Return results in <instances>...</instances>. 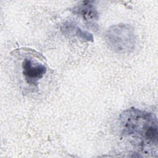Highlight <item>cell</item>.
Returning a JSON list of instances; mask_svg holds the SVG:
<instances>
[{"mask_svg": "<svg viewBox=\"0 0 158 158\" xmlns=\"http://www.w3.org/2000/svg\"><path fill=\"white\" fill-rule=\"evenodd\" d=\"M76 35L78 36V37L83 40L87 41H93V35L89 33V32L86 31H83L81 30L80 28L77 27L76 30Z\"/></svg>", "mask_w": 158, "mask_h": 158, "instance_id": "5", "label": "cell"}, {"mask_svg": "<svg viewBox=\"0 0 158 158\" xmlns=\"http://www.w3.org/2000/svg\"><path fill=\"white\" fill-rule=\"evenodd\" d=\"M106 40L109 46L115 52L119 53L133 51L136 43L133 27L125 23L111 26L106 32Z\"/></svg>", "mask_w": 158, "mask_h": 158, "instance_id": "2", "label": "cell"}, {"mask_svg": "<svg viewBox=\"0 0 158 158\" xmlns=\"http://www.w3.org/2000/svg\"><path fill=\"white\" fill-rule=\"evenodd\" d=\"M23 75L28 83L36 85L39 79L41 78L46 72L44 65L35 64L31 59H25L22 62Z\"/></svg>", "mask_w": 158, "mask_h": 158, "instance_id": "3", "label": "cell"}, {"mask_svg": "<svg viewBox=\"0 0 158 158\" xmlns=\"http://www.w3.org/2000/svg\"><path fill=\"white\" fill-rule=\"evenodd\" d=\"M74 12L79 14L87 21L91 22L97 20L98 12L93 1H83L74 7Z\"/></svg>", "mask_w": 158, "mask_h": 158, "instance_id": "4", "label": "cell"}, {"mask_svg": "<svg viewBox=\"0 0 158 158\" xmlns=\"http://www.w3.org/2000/svg\"><path fill=\"white\" fill-rule=\"evenodd\" d=\"M122 133L125 137L134 139L144 151L157 147V120L152 113L130 108L120 116Z\"/></svg>", "mask_w": 158, "mask_h": 158, "instance_id": "1", "label": "cell"}]
</instances>
